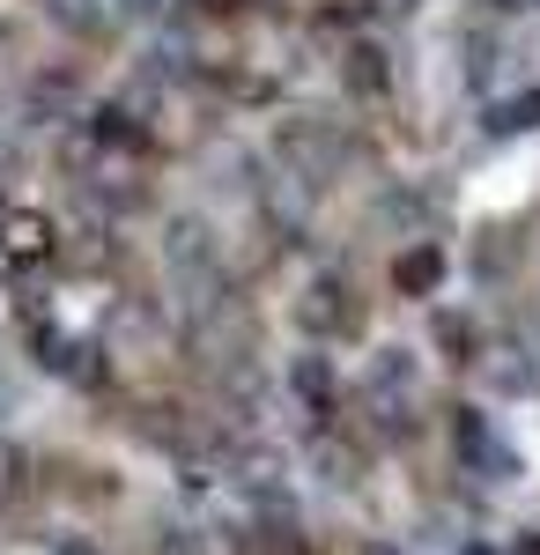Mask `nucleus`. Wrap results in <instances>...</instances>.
Masks as SVG:
<instances>
[{
  "instance_id": "obj_1",
  "label": "nucleus",
  "mask_w": 540,
  "mask_h": 555,
  "mask_svg": "<svg viewBox=\"0 0 540 555\" xmlns=\"http://www.w3.org/2000/svg\"><path fill=\"white\" fill-rule=\"evenodd\" d=\"M52 23H67V30H104L112 15H119V0H38Z\"/></svg>"
},
{
  "instance_id": "obj_2",
  "label": "nucleus",
  "mask_w": 540,
  "mask_h": 555,
  "mask_svg": "<svg viewBox=\"0 0 540 555\" xmlns=\"http://www.w3.org/2000/svg\"><path fill=\"white\" fill-rule=\"evenodd\" d=\"M44 245H52V230L38 215H8V259H44Z\"/></svg>"
},
{
  "instance_id": "obj_3",
  "label": "nucleus",
  "mask_w": 540,
  "mask_h": 555,
  "mask_svg": "<svg viewBox=\"0 0 540 555\" xmlns=\"http://www.w3.org/2000/svg\"><path fill=\"white\" fill-rule=\"evenodd\" d=\"M259 555H311V548H304L296 533H267V541H259Z\"/></svg>"
}]
</instances>
